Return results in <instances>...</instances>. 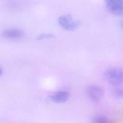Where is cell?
Masks as SVG:
<instances>
[{"instance_id":"6","label":"cell","mask_w":123,"mask_h":123,"mask_svg":"<svg viewBox=\"0 0 123 123\" xmlns=\"http://www.w3.org/2000/svg\"><path fill=\"white\" fill-rule=\"evenodd\" d=\"M2 35L4 38L14 39L22 37L23 36V31L18 29H11L3 31Z\"/></svg>"},{"instance_id":"2","label":"cell","mask_w":123,"mask_h":123,"mask_svg":"<svg viewBox=\"0 0 123 123\" xmlns=\"http://www.w3.org/2000/svg\"><path fill=\"white\" fill-rule=\"evenodd\" d=\"M108 10L112 14L123 16V0H105Z\"/></svg>"},{"instance_id":"9","label":"cell","mask_w":123,"mask_h":123,"mask_svg":"<svg viewBox=\"0 0 123 123\" xmlns=\"http://www.w3.org/2000/svg\"><path fill=\"white\" fill-rule=\"evenodd\" d=\"M121 26L123 28V21H122L121 23Z\"/></svg>"},{"instance_id":"5","label":"cell","mask_w":123,"mask_h":123,"mask_svg":"<svg viewBox=\"0 0 123 123\" xmlns=\"http://www.w3.org/2000/svg\"><path fill=\"white\" fill-rule=\"evenodd\" d=\"M69 94L66 91H59L49 96V98L53 102L63 103L66 102L69 98Z\"/></svg>"},{"instance_id":"8","label":"cell","mask_w":123,"mask_h":123,"mask_svg":"<svg viewBox=\"0 0 123 123\" xmlns=\"http://www.w3.org/2000/svg\"><path fill=\"white\" fill-rule=\"evenodd\" d=\"M108 119L103 116H97L93 119V122L95 123H105L108 122Z\"/></svg>"},{"instance_id":"1","label":"cell","mask_w":123,"mask_h":123,"mask_svg":"<svg viewBox=\"0 0 123 123\" xmlns=\"http://www.w3.org/2000/svg\"><path fill=\"white\" fill-rule=\"evenodd\" d=\"M58 23L63 29L68 31H73L78 29L81 25L82 23L79 21H74L72 15L66 14L59 17Z\"/></svg>"},{"instance_id":"3","label":"cell","mask_w":123,"mask_h":123,"mask_svg":"<svg viewBox=\"0 0 123 123\" xmlns=\"http://www.w3.org/2000/svg\"><path fill=\"white\" fill-rule=\"evenodd\" d=\"M108 82L111 85H118L123 82V70L111 69L105 74Z\"/></svg>"},{"instance_id":"4","label":"cell","mask_w":123,"mask_h":123,"mask_svg":"<svg viewBox=\"0 0 123 123\" xmlns=\"http://www.w3.org/2000/svg\"><path fill=\"white\" fill-rule=\"evenodd\" d=\"M87 93L88 97L92 100L98 101L100 100L104 94L102 88L97 85H91L88 87Z\"/></svg>"},{"instance_id":"7","label":"cell","mask_w":123,"mask_h":123,"mask_svg":"<svg viewBox=\"0 0 123 123\" xmlns=\"http://www.w3.org/2000/svg\"><path fill=\"white\" fill-rule=\"evenodd\" d=\"M55 38L54 35L51 33H43L39 35L36 38V39L38 40H43L46 39L54 38Z\"/></svg>"}]
</instances>
